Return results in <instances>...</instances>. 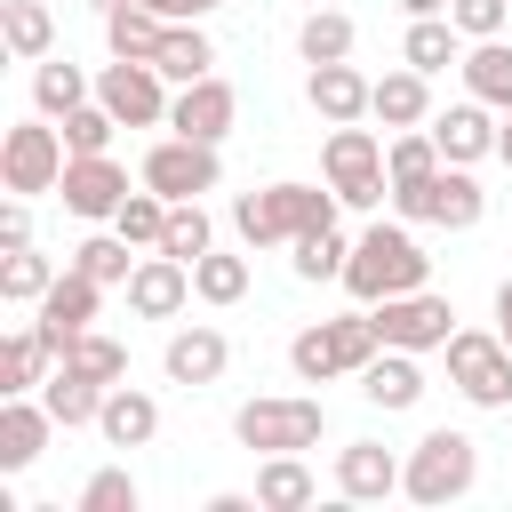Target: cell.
Segmentation results:
<instances>
[{
	"instance_id": "1",
	"label": "cell",
	"mask_w": 512,
	"mask_h": 512,
	"mask_svg": "<svg viewBox=\"0 0 512 512\" xmlns=\"http://www.w3.org/2000/svg\"><path fill=\"white\" fill-rule=\"evenodd\" d=\"M336 192H320V184H264V192H240L232 200V232L248 240V248H296L304 232H320V224H336Z\"/></svg>"
},
{
	"instance_id": "2",
	"label": "cell",
	"mask_w": 512,
	"mask_h": 512,
	"mask_svg": "<svg viewBox=\"0 0 512 512\" xmlns=\"http://www.w3.org/2000/svg\"><path fill=\"white\" fill-rule=\"evenodd\" d=\"M432 280V256L408 224H368L352 240V264H344V296L352 304H384V296H408Z\"/></svg>"
},
{
	"instance_id": "3",
	"label": "cell",
	"mask_w": 512,
	"mask_h": 512,
	"mask_svg": "<svg viewBox=\"0 0 512 512\" xmlns=\"http://www.w3.org/2000/svg\"><path fill=\"white\" fill-rule=\"evenodd\" d=\"M376 352H384V336H376V312L360 304V312H336V320H312V328H296V344H288V368H296L304 384H336V376H360Z\"/></svg>"
},
{
	"instance_id": "4",
	"label": "cell",
	"mask_w": 512,
	"mask_h": 512,
	"mask_svg": "<svg viewBox=\"0 0 512 512\" xmlns=\"http://www.w3.org/2000/svg\"><path fill=\"white\" fill-rule=\"evenodd\" d=\"M472 480H480V440L472 432H424L416 448H408V464H400V496L408 504H456V496H472Z\"/></svg>"
},
{
	"instance_id": "5",
	"label": "cell",
	"mask_w": 512,
	"mask_h": 512,
	"mask_svg": "<svg viewBox=\"0 0 512 512\" xmlns=\"http://www.w3.org/2000/svg\"><path fill=\"white\" fill-rule=\"evenodd\" d=\"M328 432V408L312 392H272V400H240L232 416V440L248 456H288V448H320Z\"/></svg>"
},
{
	"instance_id": "6",
	"label": "cell",
	"mask_w": 512,
	"mask_h": 512,
	"mask_svg": "<svg viewBox=\"0 0 512 512\" xmlns=\"http://www.w3.org/2000/svg\"><path fill=\"white\" fill-rule=\"evenodd\" d=\"M320 176H328V192H336L344 208H376V200H392L384 136H376V128H360V120L328 128V144H320Z\"/></svg>"
},
{
	"instance_id": "7",
	"label": "cell",
	"mask_w": 512,
	"mask_h": 512,
	"mask_svg": "<svg viewBox=\"0 0 512 512\" xmlns=\"http://www.w3.org/2000/svg\"><path fill=\"white\" fill-rule=\"evenodd\" d=\"M64 160H72V144H64V128H56L48 112H40V120H16V128L0 136V192L40 200V192L64 184Z\"/></svg>"
},
{
	"instance_id": "8",
	"label": "cell",
	"mask_w": 512,
	"mask_h": 512,
	"mask_svg": "<svg viewBox=\"0 0 512 512\" xmlns=\"http://www.w3.org/2000/svg\"><path fill=\"white\" fill-rule=\"evenodd\" d=\"M392 208H400L408 224H432V232H472V224L488 216V192H480V176H472V168L440 160V168H432L424 184L392 192Z\"/></svg>"
},
{
	"instance_id": "9",
	"label": "cell",
	"mask_w": 512,
	"mask_h": 512,
	"mask_svg": "<svg viewBox=\"0 0 512 512\" xmlns=\"http://www.w3.org/2000/svg\"><path fill=\"white\" fill-rule=\"evenodd\" d=\"M96 104L120 120V128H168V104H176V80L144 56H112L96 72Z\"/></svg>"
},
{
	"instance_id": "10",
	"label": "cell",
	"mask_w": 512,
	"mask_h": 512,
	"mask_svg": "<svg viewBox=\"0 0 512 512\" xmlns=\"http://www.w3.org/2000/svg\"><path fill=\"white\" fill-rule=\"evenodd\" d=\"M448 384L472 408H512V344L496 328H456L448 336Z\"/></svg>"
},
{
	"instance_id": "11",
	"label": "cell",
	"mask_w": 512,
	"mask_h": 512,
	"mask_svg": "<svg viewBox=\"0 0 512 512\" xmlns=\"http://www.w3.org/2000/svg\"><path fill=\"white\" fill-rule=\"evenodd\" d=\"M216 176H224V160H216V144H200V136H160L152 152H144V168H136V184H152L160 200H200V192H216Z\"/></svg>"
},
{
	"instance_id": "12",
	"label": "cell",
	"mask_w": 512,
	"mask_h": 512,
	"mask_svg": "<svg viewBox=\"0 0 512 512\" xmlns=\"http://www.w3.org/2000/svg\"><path fill=\"white\" fill-rule=\"evenodd\" d=\"M368 312H376V336L400 344V352H448V336H456V304L432 296V288L384 296V304H368Z\"/></svg>"
},
{
	"instance_id": "13",
	"label": "cell",
	"mask_w": 512,
	"mask_h": 512,
	"mask_svg": "<svg viewBox=\"0 0 512 512\" xmlns=\"http://www.w3.org/2000/svg\"><path fill=\"white\" fill-rule=\"evenodd\" d=\"M56 192H64V208H72V216L112 224V216H120V200H128V168H120L112 152H72Z\"/></svg>"
},
{
	"instance_id": "14",
	"label": "cell",
	"mask_w": 512,
	"mask_h": 512,
	"mask_svg": "<svg viewBox=\"0 0 512 512\" xmlns=\"http://www.w3.org/2000/svg\"><path fill=\"white\" fill-rule=\"evenodd\" d=\"M232 120H240V88L216 80V72L192 80V88H176V104H168V128H176V136H200V144H224Z\"/></svg>"
},
{
	"instance_id": "15",
	"label": "cell",
	"mask_w": 512,
	"mask_h": 512,
	"mask_svg": "<svg viewBox=\"0 0 512 512\" xmlns=\"http://www.w3.org/2000/svg\"><path fill=\"white\" fill-rule=\"evenodd\" d=\"M192 304V264H176V256H136V272H128V312L136 320H176Z\"/></svg>"
},
{
	"instance_id": "16",
	"label": "cell",
	"mask_w": 512,
	"mask_h": 512,
	"mask_svg": "<svg viewBox=\"0 0 512 512\" xmlns=\"http://www.w3.org/2000/svg\"><path fill=\"white\" fill-rule=\"evenodd\" d=\"M304 96H312V112L328 120V128H344V120H368V104H376V80L344 56V64H312L304 72Z\"/></svg>"
},
{
	"instance_id": "17",
	"label": "cell",
	"mask_w": 512,
	"mask_h": 512,
	"mask_svg": "<svg viewBox=\"0 0 512 512\" xmlns=\"http://www.w3.org/2000/svg\"><path fill=\"white\" fill-rule=\"evenodd\" d=\"M96 304H104V280H88V272H72V264H64V272H56V288L32 304V320H40V328H48V344L64 352V344L96 320Z\"/></svg>"
},
{
	"instance_id": "18",
	"label": "cell",
	"mask_w": 512,
	"mask_h": 512,
	"mask_svg": "<svg viewBox=\"0 0 512 512\" xmlns=\"http://www.w3.org/2000/svg\"><path fill=\"white\" fill-rule=\"evenodd\" d=\"M160 368H168V384H184V392H200V384H216V376L232 368V344H224V328H208V320H192V328H176V336H168V352H160Z\"/></svg>"
},
{
	"instance_id": "19",
	"label": "cell",
	"mask_w": 512,
	"mask_h": 512,
	"mask_svg": "<svg viewBox=\"0 0 512 512\" xmlns=\"http://www.w3.org/2000/svg\"><path fill=\"white\" fill-rule=\"evenodd\" d=\"M400 464H408V456H392L384 440H344V448H336V496L384 504V496L400 488Z\"/></svg>"
},
{
	"instance_id": "20",
	"label": "cell",
	"mask_w": 512,
	"mask_h": 512,
	"mask_svg": "<svg viewBox=\"0 0 512 512\" xmlns=\"http://www.w3.org/2000/svg\"><path fill=\"white\" fill-rule=\"evenodd\" d=\"M360 400H368V408H384V416L416 408V400H424V352H400V344H384V352L360 368Z\"/></svg>"
},
{
	"instance_id": "21",
	"label": "cell",
	"mask_w": 512,
	"mask_h": 512,
	"mask_svg": "<svg viewBox=\"0 0 512 512\" xmlns=\"http://www.w3.org/2000/svg\"><path fill=\"white\" fill-rule=\"evenodd\" d=\"M48 432H56L48 400H32V392H0V472H24V464H40Z\"/></svg>"
},
{
	"instance_id": "22",
	"label": "cell",
	"mask_w": 512,
	"mask_h": 512,
	"mask_svg": "<svg viewBox=\"0 0 512 512\" xmlns=\"http://www.w3.org/2000/svg\"><path fill=\"white\" fill-rule=\"evenodd\" d=\"M424 128H432L440 160H456V168H472V160H488V152H496V112H488L480 96H472V104H448V112H432Z\"/></svg>"
},
{
	"instance_id": "23",
	"label": "cell",
	"mask_w": 512,
	"mask_h": 512,
	"mask_svg": "<svg viewBox=\"0 0 512 512\" xmlns=\"http://www.w3.org/2000/svg\"><path fill=\"white\" fill-rule=\"evenodd\" d=\"M368 120H384V128H424V120H432V72H416V64L384 72V80H376Z\"/></svg>"
},
{
	"instance_id": "24",
	"label": "cell",
	"mask_w": 512,
	"mask_h": 512,
	"mask_svg": "<svg viewBox=\"0 0 512 512\" xmlns=\"http://www.w3.org/2000/svg\"><path fill=\"white\" fill-rule=\"evenodd\" d=\"M312 496H320V480H312L304 448H288V456H264V464H256V504H264V512H304Z\"/></svg>"
},
{
	"instance_id": "25",
	"label": "cell",
	"mask_w": 512,
	"mask_h": 512,
	"mask_svg": "<svg viewBox=\"0 0 512 512\" xmlns=\"http://www.w3.org/2000/svg\"><path fill=\"white\" fill-rule=\"evenodd\" d=\"M64 352L48 344V328L32 320V328H16L8 344H0V392H32V384H48V368H56Z\"/></svg>"
},
{
	"instance_id": "26",
	"label": "cell",
	"mask_w": 512,
	"mask_h": 512,
	"mask_svg": "<svg viewBox=\"0 0 512 512\" xmlns=\"http://www.w3.org/2000/svg\"><path fill=\"white\" fill-rule=\"evenodd\" d=\"M104 392H112V384H96V376H80V368H64V360H56L48 384H40V400H48V416H56L64 432H72V424H96V416H104Z\"/></svg>"
},
{
	"instance_id": "27",
	"label": "cell",
	"mask_w": 512,
	"mask_h": 512,
	"mask_svg": "<svg viewBox=\"0 0 512 512\" xmlns=\"http://www.w3.org/2000/svg\"><path fill=\"white\" fill-rule=\"evenodd\" d=\"M96 432H104L112 448H144V440L160 432V400H152V392H128V384H112V392H104V416H96Z\"/></svg>"
},
{
	"instance_id": "28",
	"label": "cell",
	"mask_w": 512,
	"mask_h": 512,
	"mask_svg": "<svg viewBox=\"0 0 512 512\" xmlns=\"http://www.w3.org/2000/svg\"><path fill=\"white\" fill-rule=\"evenodd\" d=\"M0 40H8L16 64H40V56L56 48V16H48V0H0Z\"/></svg>"
},
{
	"instance_id": "29",
	"label": "cell",
	"mask_w": 512,
	"mask_h": 512,
	"mask_svg": "<svg viewBox=\"0 0 512 512\" xmlns=\"http://www.w3.org/2000/svg\"><path fill=\"white\" fill-rule=\"evenodd\" d=\"M456 72H464V88H472L488 112H512V48H504V40H472Z\"/></svg>"
},
{
	"instance_id": "30",
	"label": "cell",
	"mask_w": 512,
	"mask_h": 512,
	"mask_svg": "<svg viewBox=\"0 0 512 512\" xmlns=\"http://www.w3.org/2000/svg\"><path fill=\"white\" fill-rule=\"evenodd\" d=\"M160 40H168V16H160V8H144V0H128V8H112V16H104V48H112V56H144V64H152V56H160Z\"/></svg>"
},
{
	"instance_id": "31",
	"label": "cell",
	"mask_w": 512,
	"mask_h": 512,
	"mask_svg": "<svg viewBox=\"0 0 512 512\" xmlns=\"http://www.w3.org/2000/svg\"><path fill=\"white\" fill-rule=\"evenodd\" d=\"M400 64H416V72H448V64H464V32H456L448 16H408Z\"/></svg>"
},
{
	"instance_id": "32",
	"label": "cell",
	"mask_w": 512,
	"mask_h": 512,
	"mask_svg": "<svg viewBox=\"0 0 512 512\" xmlns=\"http://www.w3.org/2000/svg\"><path fill=\"white\" fill-rule=\"evenodd\" d=\"M176 88H192V80H208L216 72V40L200 32V24H168V40H160V56H152Z\"/></svg>"
},
{
	"instance_id": "33",
	"label": "cell",
	"mask_w": 512,
	"mask_h": 512,
	"mask_svg": "<svg viewBox=\"0 0 512 512\" xmlns=\"http://www.w3.org/2000/svg\"><path fill=\"white\" fill-rule=\"evenodd\" d=\"M88 96H96V80H88L80 64H64V56H40V64H32V104H40L48 120H64V112L88 104Z\"/></svg>"
},
{
	"instance_id": "34",
	"label": "cell",
	"mask_w": 512,
	"mask_h": 512,
	"mask_svg": "<svg viewBox=\"0 0 512 512\" xmlns=\"http://www.w3.org/2000/svg\"><path fill=\"white\" fill-rule=\"evenodd\" d=\"M352 40H360V32H352L344 8H312V16L296 24V56H304V64H344Z\"/></svg>"
},
{
	"instance_id": "35",
	"label": "cell",
	"mask_w": 512,
	"mask_h": 512,
	"mask_svg": "<svg viewBox=\"0 0 512 512\" xmlns=\"http://www.w3.org/2000/svg\"><path fill=\"white\" fill-rule=\"evenodd\" d=\"M56 288V264L24 240V248H0V304H40Z\"/></svg>"
},
{
	"instance_id": "36",
	"label": "cell",
	"mask_w": 512,
	"mask_h": 512,
	"mask_svg": "<svg viewBox=\"0 0 512 512\" xmlns=\"http://www.w3.org/2000/svg\"><path fill=\"white\" fill-rule=\"evenodd\" d=\"M432 168H440V144H432V128H392V144H384V176H392V192L424 184Z\"/></svg>"
},
{
	"instance_id": "37",
	"label": "cell",
	"mask_w": 512,
	"mask_h": 512,
	"mask_svg": "<svg viewBox=\"0 0 512 512\" xmlns=\"http://www.w3.org/2000/svg\"><path fill=\"white\" fill-rule=\"evenodd\" d=\"M128 248H136V240H120V232H88L64 264H72V272H88V280H104V288H128V272H136V256H128Z\"/></svg>"
},
{
	"instance_id": "38",
	"label": "cell",
	"mask_w": 512,
	"mask_h": 512,
	"mask_svg": "<svg viewBox=\"0 0 512 512\" xmlns=\"http://www.w3.org/2000/svg\"><path fill=\"white\" fill-rule=\"evenodd\" d=\"M216 248V232H208V208L200 200H176L168 208V232H160V256H176V264H200Z\"/></svg>"
},
{
	"instance_id": "39",
	"label": "cell",
	"mask_w": 512,
	"mask_h": 512,
	"mask_svg": "<svg viewBox=\"0 0 512 512\" xmlns=\"http://www.w3.org/2000/svg\"><path fill=\"white\" fill-rule=\"evenodd\" d=\"M192 296H200V304H216V312H224V304H240V296H248V256H216V248H208V256L192 264Z\"/></svg>"
},
{
	"instance_id": "40",
	"label": "cell",
	"mask_w": 512,
	"mask_h": 512,
	"mask_svg": "<svg viewBox=\"0 0 512 512\" xmlns=\"http://www.w3.org/2000/svg\"><path fill=\"white\" fill-rule=\"evenodd\" d=\"M64 368H80V376H96V384H120V376H128V344H120V336L80 328V336L64 344Z\"/></svg>"
},
{
	"instance_id": "41",
	"label": "cell",
	"mask_w": 512,
	"mask_h": 512,
	"mask_svg": "<svg viewBox=\"0 0 512 512\" xmlns=\"http://www.w3.org/2000/svg\"><path fill=\"white\" fill-rule=\"evenodd\" d=\"M168 208H176V200H160V192L144 184V192H128V200H120L112 232H120V240H136V248H160V232H168Z\"/></svg>"
},
{
	"instance_id": "42",
	"label": "cell",
	"mask_w": 512,
	"mask_h": 512,
	"mask_svg": "<svg viewBox=\"0 0 512 512\" xmlns=\"http://www.w3.org/2000/svg\"><path fill=\"white\" fill-rule=\"evenodd\" d=\"M344 264H352V248H344V232L336 224H320V232H304L296 240V280H344Z\"/></svg>"
},
{
	"instance_id": "43",
	"label": "cell",
	"mask_w": 512,
	"mask_h": 512,
	"mask_svg": "<svg viewBox=\"0 0 512 512\" xmlns=\"http://www.w3.org/2000/svg\"><path fill=\"white\" fill-rule=\"evenodd\" d=\"M136 504H144V488L128 480V464H104L80 480V512H136Z\"/></svg>"
},
{
	"instance_id": "44",
	"label": "cell",
	"mask_w": 512,
	"mask_h": 512,
	"mask_svg": "<svg viewBox=\"0 0 512 512\" xmlns=\"http://www.w3.org/2000/svg\"><path fill=\"white\" fill-rule=\"evenodd\" d=\"M112 128H120V120H112V112H104L96 96L64 112V144H72V152H112Z\"/></svg>"
},
{
	"instance_id": "45",
	"label": "cell",
	"mask_w": 512,
	"mask_h": 512,
	"mask_svg": "<svg viewBox=\"0 0 512 512\" xmlns=\"http://www.w3.org/2000/svg\"><path fill=\"white\" fill-rule=\"evenodd\" d=\"M504 16H512V0H448V24H456L464 40H496Z\"/></svg>"
},
{
	"instance_id": "46",
	"label": "cell",
	"mask_w": 512,
	"mask_h": 512,
	"mask_svg": "<svg viewBox=\"0 0 512 512\" xmlns=\"http://www.w3.org/2000/svg\"><path fill=\"white\" fill-rule=\"evenodd\" d=\"M24 240H32V200L8 192V208H0V248H24Z\"/></svg>"
},
{
	"instance_id": "47",
	"label": "cell",
	"mask_w": 512,
	"mask_h": 512,
	"mask_svg": "<svg viewBox=\"0 0 512 512\" xmlns=\"http://www.w3.org/2000/svg\"><path fill=\"white\" fill-rule=\"evenodd\" d=\"M496 336H504V344H512V280H504V288H496Z\"/></svg>"
},
{
	"instance_id": "48",
	"label": "cell",
	"mask_w": 512,
	"mask_h": 512,
	"mask_svg": "<svg viewBox=\"0 0 512 512\" xmlns=\"http://www.w3.org/2000/svg\"><path fill=\"white\" fill-rule=\"evenodd\" d=\"M408 16H448V0H400Z\"/></svg>"
},
{
	"instance_id": "49",
	"label": "cell",
	"mask_w": 512,
	"mask_h": 512,
	"mask_svg": "<svg viewBox=\"0 0 512 512\" xmlns=\"http://www.w3.org/2000/svg\"><path fill=\"white\" fill-rule=\"evenodd\" d=\"M224 0H184V24H200V16H216Z\"/></svg>"
},
{
	"instance_id": "50",
	"label": "cell",
	"mask_w": 512,
	"mask_h": 512,
	"mask_svg": "<svg viewBox=\"0 0 512 512\" xmlns=\"http://www.w3.org/2000/svg\"><path fill=\"white\" fill-rule=\"evenodd\" d=\"M496 160L512 168V112H504V128H496Z\"/></svg>"
},
{
	"instance_id": "51",
	"label": "cell",
	"mask_w": 512,
	"mask_h": 512,
	"mask_svg": "<svg viewBox=\"0 0 512 512\" xmlns=\"http://www.w3.org/2000/svg\"><path fill=\"white\" fill-rule=\"evenodd\" d=\"M144 8H160L168 24H184V0H144Z\"/></svg>"
},
{
	"instance_id": "52",
	"label": "cell",
	"mask_w": 512,
	"mask_h": 512,
	"mask_svg": "<svg viewBox=\"0 0 512 512\" xmlns=\"http://www.w3.org/2000/svg\"><path fill=\"white\" fill-rule=\"evenodd\" d=\"M88 8H96V16H112V8H128V0H88Z\"/></svg>"
},
{
	"instance_id": "53",
	"label": "cell",
	"mask_w": 512,
	"mask_h": 512,
	"mask_svg": "<svg viewBox=\"0 0 512 512\" xmlns=\"http://www.w3.org/2000/svg\"><path fill=\"white\" fill-rule=\"evenodd\" d=\"M312 8H320V0H312Z\"/></svg>"
}]
</instances>
